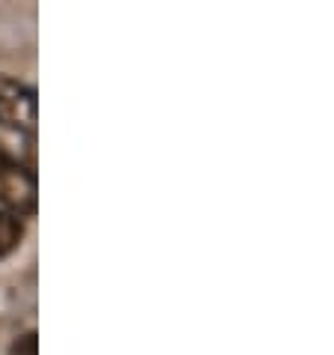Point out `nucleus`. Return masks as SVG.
<instances>
[{
	"mask_svg": "<svg viewBox=\"0 0 334 355\" xmlns=\"http://www.w3.org/2000/svg\"><path fill=\"white\" fill-rule=\"evenodd\" d=\"M0 125L12 132L36 129V93L27 84L0 78Z\"/></svg>",
	"mask_w": 334,
	"mask_h": 355,
	"instance_id": "obj_1",
	"label": "nucleus"
},
{
	"mask_svg": "<svg viewBox=\"0 0 334 355\" xmlns=\"http://www.w3.org/2000/svg\"><path fill=\"white\" fill-rule=\"evenodd\" d=\"M0 203L12 206L18 212L36 209V180L27 167L18 164L12 155L0 150Z\"/></svg>",
	"mask_w": 334,
	"mask_h": 355,
	"instance_id": "obj_2",
	"label": "nucleus"
},
{
	"mask_svg": "<svg viewBox=\"0 0 334 355\" xmlns=\"http://www.w3.org/2000/svg\"><path fill=\"white\" fill-rule=\"evenodd\" d=\"M21 236H24V224L9 212H0V260L9 257L18 245H21Z\"/></svg>",
	"mask_w": 334,
	"mask_h": 355,
	"instance_id": "obj_3",
	"label": "nucleus"
},
{
	"mask_svg": "<svg viewBox=\"0 0 334 355\" xmlns=\"http://www.w3.org/2000/svg\"><path fill=\"white\" fill-rule=\"evenodd\" d=\"M9 355H39V338H36V331H27L21 334L15 343H12V349H9Z\"/></svg>",
	"mask_w": 334,
	"mask_h": 355,
	"instance_id": "obj_4",
	"label": "nucleus"
}]
</instances>
